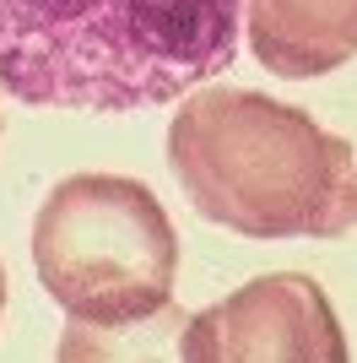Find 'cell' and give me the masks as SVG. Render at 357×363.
Masks as SVG:
<instances>
[{"label":"cell","mask_w":357,"mask_h":363,"mask_svg":"<svg viewBox=\"0 0 357 363\" xmlns=\"http://www.w3.org/2000/svg\"><path fill=\"white\" fill-rule=\"evenodd\" d=\"M249 0H0V87L33 108L130 114L238 60Z\"/></svg>","instance_id":"obj_1"},{"label":"cell","mask_w":357,"mask_h":363,"mask_svg":"<svg viewBox=\"0 0 357 363\" xmlns=\"http://www.w3.org/2000/svg\"><path fill=\"white\" fill-rule=\"evenodd\" d=\"M168 168L206 223L244 239H341L357 228L352 141L249 87H195L168 120Z\"/></svg>","instance_id":"obj_2"},{"label":"cell","mask_w":357,"mask_h":363,"mask_svg":"<svg viewBox=\"0 0 357 363\" xmlns=\"http://www.w3.org/2000/svg\"><path fill=\"white\" fill-rule=\"evenodd\" d=\"M33 266L76 320H130L174 298L178 233L130 174H71L33 217Z\"/></svg>","instance_id":"obj_3"},{"label":"cell","mask_w":357,"mask_h":363,"mask_svg":"<svg viewBox=\"0 0 357 363\" xmlns=\"http://www.w3.org/2000/svg\"><path fill=\"white\" fill-rule=\"evenodd\" d=\"M184 363H352L330 293L309 272H266L184 325Z\"/></svg>","instance_id":"obj_4"},{"label":"cell","mask_w":357,"mask_h":363,"mask_svg":"<svg viewBox=\"0 0 357 363\" xmlns=\"http://www.w3.org/2000/svg\"><path fill=\"white\" fill-rule=\"evenodd\" d=\"M244 33L271 76L314 82L357 55V0H249Z\"/></svg>","instance_id":"obj_5"},{"label":"cell","mask_w":357,"mask_h":363,"mask_svg":"<svg viewBox=\"0 0 357 363\" xmlns=\"http://www.w3.org/2000/svg\"><path fill=\"white\" fill-rule=\"evenodd\" d=\"M190 315L174 298L152 315L130 320H65L55 342V363H184Z\"/></svg>","instance_id":"obj_6"},{"label":"cell","mask_w":357,"mask_h":363,"mask_svg":"<svg viewBox=\"0 0 357 363\" xmlns=\"http://www.w3.org/2000/svg\"><path fill=\"white\" fill-rule=\"evenodd\" d=\"M6 293L11 288H6V266H0V315H6Z\"/></svg>","instance_id":"obj_7"},{"label":"cell","mask_w":357,"mask_h":363,"mask_svg":"<svg viewBox=\"0 0 357 363\" xmlns=\"http://www.w3.org/2000/svg\"><path fill=\"white\" fill-rule=\"evenodd\" d=\"M0 125H6V120H0Z\"/></svg>","instance_id":"obj_8"}]
</instances>
